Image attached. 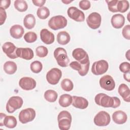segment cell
<instances>
[{
  "label": "cell",
  "mask_w": 130,
  "mask_h": 130,
  "mask_svg": "<svg viewBox=\"0 0 130 130\" xmlns=\"http://www.w3.org/2000/svg\"><path fill=\"white\" fill-rule=\"evenodd\" d=\"M20 87L25 90H30L36 86V82L35 79L28 77L21 78L19 81Z\"/></svg>",
  "instance_id": "cell-14"
},
{
  "label": "cell",
  "mask_w": 130,
  "mask_h": 130,
  "mask_svg": "<svg viewBox=\"0 0 130 130\" xmlns=\"http://www.w3.org/2000/svg\"><path fill=\"white\" fill-rule=\"evenodd\" d=\"M24 30V28L21 25L16 24L11 27L10 29V33L12 37L14 39H18L21 38L23 34Z\"/></svg>",
  "instance_id": "cell-20"
},
{
  "label": "cell",
  "mask_w": 130,
  "mask_h": 130,
  "mask_svg": "<svg viewBox=\"0 0 130 130\" xmlns=\"http://www.w3.org/2000/svg\"><path fill=\"white\" fill-rule=\"evenodd\" d=\"M69 66L73 70L77 71L78 72H79L81 69V64L77 61H74L71 62Z\"/></svg>",
  "instance_id": "cell-40"
},
{
  "label": "cell",
  "mask_w": 130,
  "mask_h": 130,
  "mask_svg": "<svg viewBox=\"0 0 130 130\" xmlns=\"http://www.w3.org/2000/svg\"><path fill=\"white\" fill-rule=\"evenodd\" d=\"M23 103L22 99L19 96H11L6 104L7 111L9 113L14 112L16 110L20 109Z\"/></svg>",
  "instance_id": "cell-5"
},
{
  "label": "cell",
  "mask_w": 130,
  "mask_h": 130,
  "mask_svg": "<svg viewBox=\"0 0 130 130\" xmlns=\"http://www.w3.org/2000/svg\"><path fill=\"white\" fill-rule=\"evenodd\" d=\"M109 68V64L105 60L95 61L92 64L91 72L95 75H100L105 73Z\"/></svg>",
  "instance_id": "cell-8"
},
{
  "label": "cell",
  "mask_w": 130,
  "mask_h": 130,
  "mask_svg": "<svg viewBox=\"0 0 130 130\" xmlns=\"http://www.w3.org/2000/svg\"><path fill=\"white\" fill-rule=\"evenodd\" d=\"M44 98L45 99L50 102V103H53L54 102L56 101V100H57L58 95L57 92L53 90H47L44 93Z\"/></svg>",
  "instance_id": "cell-28"
},
{
  "label": "cell",
  "mask_w": 130,
  "mask_h": 130,
  "mask_svg": "<svg viewBox=\"0 0 130 130\" xmlns=\"http://www.w3.org/2000/svg\"><path fill=\"white\" fill-rule=\"evenodd\" d=\"M0 15H1V17H0L1 24L0 25H2L5 22V20L7 18L6 12L5 11V10L2 7H0Z\"/></svg>",
  "instance_id": "cell-41"
},
{
  "label": "cell",
  "mask_w": 130,
  "mask_h": 130,
  "mask_svg": "<svg viewBox=\"0 0 130 130\" xmlns=\"http://www.w3.org/2000/svg\"><path fill=\"white\" fill-rule=\"evenodd\" d=\"M14 5L15 9L20 12L26 11L28 8L26 1L23 0H16L14 2Z\"/></svg>",
  "instance_id": "cell-30"
},
{
  "label": "cell",
  "mask_w": 130,
  "mask_h": 130,
  "mask_svg": "<svg viewBox=\"0 0 130 130\" xmlns=\"http://www.w3.org/2000/svg\"><path fill=\"white\" fill-rule=\"evenodd\" d=\"M118 91L120 95L124 101L129 102L130 90L127 85L124 83L121 84L118 87Z\"/></svg>",
  "instance_id": "cell-22"
},
{
  "label": "cell",
  "mask_w": 130,
  "mask_h": 130,
  "mask_svg": "<svg viewBox=\"0 0 130 130\" xmlns=\"http://www.w3.org/2000/svg\"><path fill=\"white\" fill-rule=\"evenodd\" d=\"M101 21V16L98 12H92L88 15L86 19L88 26L93 29H96L100 26Z\"/></svg>",
  "instance_id": "cell-10"
},
{
  "label": "cell",
  "mask_w": 130,
  "mask_h": 130,
  "mask_svg": "<svg viewBox=\"0 0 130 130\" xmlns=\"http://www.w3.org/2000/svg\"><path fill=\"white\" fill-rule=\"evenodd\" d=\"M123 37L127 39L130 40V25L129 24L125 25L122 30Z\"/></svg>",
  "instance_id": "cell-38"
},
{
  "label": "cell",
  "mask_w": 130,
  "mask_h": 130,
  "mask_svg": "<svg viewBox=\"0 0 130 130\" xmlns=\"http://www.w3.org/2000/svg\"><path fill=\"white\" fill-rule=\"evenodd\" d=\"M10 4H11L10 0H2L1 1L0 7H2L5 10L8 9L10 7Z\"/></svg>",
  "instance_id": "cell-42"
},
{
  "label": "cell",
  "mask_w": 130,
  "mask_h": 130,
  "mask_svg": "<svg viewBox=\"0 0 130 130\" xmlns=\"http://www.w3.org/2000/svg\"><path fill=\"white\" fill-rule=\"evenodd\" d=\"M4 71L9 75L14 74L17 71V65L15 62L12 61H8L4 64Z\"/></svg>",
  "instance_id": "cell-25"
},
{
  "label": "cell",
  "mask_w": 130,
  "mask_h": 130,
  "mask_svg": "<svg viewBox=\"0 0 130 130\" xmlns=\"http://www.w3.org/2000/svg\"><path fill=\"white\" fill-rule=\"evenodd\" d=\"M72 100V96L68 94H63L59 97V104L62 107H67L71 105Z\"/></svg>",
  "instance_id": "cell-26"
},
{
  "label": "cell",
  "mask_w": 130,
  "mask_h": 130,
  "mask_svg": "<svg viewBox=\"0 0 130 130\" xmlns=\"http://www.w3.org/2000/svg\"><path fill=\"white\" fill-rule=\"evenodd\" d=\"M24 39L27 43H34L37 41V35L33 31H29L24 35Z\"/></svg>",
  "instance_id": "cell-34"
},
{
  "label": "cell",
  "mask_w": 130,
  "mask_h": 130,
  "mask_svg": "<svg viewBox=\"0 0 130 130\" xmlns=\"http://www.w3.org/2000/svg\"><path fill=\"white\" fill-rule=\"evenodd\" d=\"M72 56L78 62L82 61L89 57L87 52L81 48L75 49L72 52Z\"/></svg>",
  "instance_id": "cell-21"
},
{
  "label": "cell",
  "mask_w": 130,
  "mask_h": 130,
  "mask_svg": "<svg viewBox=\"0 0 130 130\" xmlns=\"http://www.w3.org/2000/svg\"><path fill=\"white\" fill-rule=\"evenodd\" d=\"M95 103L105 108H116L120 105V100L116 96H110L107 94L100 93L96 94L94 98Z\"/></svg>",
  "instance_id": "cell-1"
},
{
  "label": "cell",
  "mask_w": 130,
  "mask_h": 130,
  "mask_svg": "<svg viewBox=\"0 0 130 130\" xmlns=\"http://www.w3.org/2000/svg\"><path fill=\"white\" fill-rule=\"evenodd\" d=\"M72 105L75 108L80 109H85L88 106V101L81 96H72Z\"/></svg>",
  "instance_id": "cell-17"
},
{
  "label": "cell",
  "mask_w": 130,
  "mask_h": 130,
  "mask_svg": "<svg viewBox=\"0 0 130 130\" xmlns=\"http://www.w3.org/2000/svg\"><path fill=\"white\" fill-rule=\"evenodd\" d=\"M106 2L107 3L108 9L111 12H117V5L118 2L117 0H113V1H106Z\"/></svg>",
  "instance_id": "cell-36"
},
{
  "label": "cell",
  "mask_w": 130,
  "mask_h": 130,
  "mask_svg": "<svg viewBox=\"0 0 130 130\" xmlns=\"http://www.w3.org/2000/svg\"><path fill=\"white\" fill-rule=\"evenodd\" d=\"M61 88L66 91H72L74 87L73 83L69 79H63L60 83Z\"/></svg>",
  "instance_id": "cell-31"
},
{
  "label": "cell",
  "mask_w": 130,
  "mask_h": 130,
  "mask_svg": "<svg viewBox=\"0 0 130 130\" xmlns=\"http://www.w3.org/2000/svg\"><path fill=\"white\" fill-rule=\"evenodd\" d=\"M110 114L104 111H101L96 114L93 119L94 124L99 126H107L110 122Z\"/></svg>",
  "instance_id": "cell-6"
},
{
  "label": "cell",
  "mask_w": 130,
  "mask_h": 130,
  "mask_svg": "<svg viewBox=\"0 0 130 130\" xmlns=\"http://www.w3.org/2000/svg\"><path fill=\"white\" fill-rule=\"evenodd\" d=\"M112 119L113 121L118 124H122L126 122L127 119L126 114L121 110L114 112L112 114Z\"/></svg>",
  "instance_id": "cell-19"
},
{
  "label": "cell",
  "mask_w": 130,
  "mask_h": 130,
  "mask_svg": "<svg viewBox=\"0 0 130 130\" xmlns=\"http://www.w3.org/2000/svg\"><path fill=\"white\" fill-rule=\"evenodd\" d=\"M62 76V72L58 68H52L46 74V79L48 82L51 85L57 84Z\"/></svg>",
  "instance_id": "cell-9"
},
{
  "label": "cell",
  "mask_w": 130,
  "mask_h": 130,
  "mask_svg": "<svg viewBox=\"0 0 130 130\" xmlns=\"http://www.w3.org/2000/svg\"><path fill=\"white\" fill-rule=\"evenodd\" d=\"M32 2L34 5L38 6V7H42L45 4L46 1H45V0H36V1L33 0V1H32Z\"/></svg>",
  "instance_id": "cell-43"
},
{
  "label": "cell",
  "mask_w": 130,
  "mask_h": 130,
  "mask_svg": "<svg viewBox=\"0 0 130 130\" xmlns=\"http://www.w3.org/2000/svg\"><path fill=\"white\" fill-rule=\"evenodd\" d=\"M57 41L60 45H67L70 41V36L67 31H61L57 35Z\"/></svg>",
  "instance_id": "cell-23"
},
{
  "label": "cell",
  "mask_w": 130,
  "mask_h": 130,
  "mask_svg": "<svg viewBox=\"0 0 130 130\" xmlns=\"http://www.w3.org/2000/svg\"><path fill=\"white\" fill-rule=\"evenodd\" d=\"M68 15L73 20L77 22H83L85 20L84 13L75 7H70L67 11Z\"/></svg>",
  "instance_id": "cell-12"
},
{
  "label": "cell",
  "mask_w": 130,
  "mask_h": 130,
  "mask_svg": "<svg viewBox=\"0 0 130 130\" xmlns=\"http://www.w3.org/2000/svg\"><path fill=\"white\" fill-rule=\"evenodd\" d=\"M119 70L123 73H126L130 71V63L128 62H123L119 65Z\"/></svg>",
  "instance_id": "cell-37"
},
{
  "label": "cell",
  "mask_w": 130,
  "mask_h": 130,
  "mask_svg": "<svg viewBox=\"0 0 130 130\" xmlns=\"http://www.w3.org/2000/svg\"><path fill=\"white\" fill-rule=\"evenodd\" d=\"M36 53L38 57L42 58L47 55L48 50L46 47L44 46H40L36 49Z\"/></svg>",
  "instance_id": "cell-35"
},
{
  "label": "cell",
  "mask_w": 130,
  "mask_h": 130,
  "mask_svg": "<svg viewBox=\"0 0 130 130\" xmlns=\"http://www.w3.org/2000/svg\"><path fill=\"white\" fill-rule=\"evenodd\" d=\"M67 25V19L63 16L57 15L51 17L48 21V26L53 30L63 28Z\"/></svg>",
  "instance_id": "cell-4"
},
{
  "label": "cell",
  "mask_w": 130,
  "mask_h": 130,
  "mask_svg": "<svg viewBox=\"0 0 130 130\" xmlns=\"http://www.w3.org/2000/svg\"><path fill=\"white\" fill-rule=\"evenodd\" d=\"M129 7V4L127 1H118L117 5V11L121 13H124L128 10Z\"/></svg>",
  "instance_id": "cell-32"
},
{
  "label": "cell",
  "mask_w": 130,
  "mask_h": 130,
  "mask_svg": "<svg viewBox=\"0 0 130 130\" xmlns=\"http://www.w3.org/2000/svg\"><path fill=\"white\" fill-rule=\"evenodd\" d=\"M54 56L58 64L61 67H67L69 64V58L66 50L61 47L56 48L54 51Z\"/></svg>",
  "instance_id": "cell-3"
},
{
  "label": "cell",
  "mask_w": 130,
  "mask_h": 130,
  "mask_svg": "<svg viewBox=\"0 0 130 130\" xmlns=\"http://www.w3.org/2000/svg\"><path fill=\"white\" fill-rule=\"evenodd\" d=\"M40 38L41 41L46 44L49 45L54 41V35L47 29H42L40 32Z\"/></svg>",
  "instance_id": "cell-16"
},
{
  "label": "cell",
  "mask_w": 130,
  "mask_h": 130,
  "mask_svg": "<svg viewBox=\"0 0 130 130\" xmlns=\"http://www.w3.org/2000/svg\"><path fill=\"white\" fill-rule=\"evenodd\" d=\"M23 24L27 29H30L34 28L36 24V18L34 15L31 14L26 15L23 19Z\"/></svg>",
  "instance_id": "cell-24"
},
{
  "label": "cell",
  "mask_w": 130,
  "mask_h": 130,
  "mask_svg": "<svg viewBox=\"0 0 130 130\" xmlns=\"http://www.w3.org/2000/svg\"><path fill=\"white\" fill-rule=\"evenodd\" d=\"M100 86L104 89L107 91L113 90L115 87V83L110 75H107L103 76L100 79Z\"/></svg>",
  "instance_id": "cell-11"
},
{
  "label": "cell",
  "mask_w": 130,
  "mask_h": 130,
  "mask_svg": "<svg viewBox=\"0 0 130 130\" xmlns=\"http://www.w3.org/2000/svg\"><path fill=\"white\" fill-rule=\"evenodd\" d=\"M79 5L80 8L83 10H88L91 7L90 2L87 0L81 1L79 2Z\"/></svg>",
  "instance_id": "cell-39"
},
{
  "label": "cell",
  "mask_w": 130,
  "mask_h": 130,
  "mask_svg": "<svg viewBox=\"0 0 130 130\" xmlns=\"http://www.w3.org/2000/svg\"><path fill=\"white\" fill-rule=\"evenodd\" d=\"M123 77L124 79L127 81L128 82H130V75H129V72L126 73H124L123 74Z\"/></svg>",
  "instance_id": "cell-44"
},
{
  "label": "cell",
  "mask_w": 130,
  "mask_h": 130,
  "mask_svg": "<svg viewBox=\"0 0 130 130\" xmlns=\"http://www.w3.org/2000/svg\"><path fill=\"white\" fill-rule=\"evenodd\" d=\"M62 2L63 3H64L65 4H68L69 3H71L72 1H62Z\"/></svg>",
  "instance_id": "cell-46"
},
{
  "label": "cell",
  "mask_w": 130,
  "mask_h": 130,
  "mask_svg": "<svg viewBox=\"0 0 130 130\" xmlns=\"http://www.w3.org/2000/svg\"><path fill=\"white\" fill-rule=\"evenodd\" d=\"M4 125L9 128H13L16 127L17 122L16 118L13 116H6L3 122Z\"/></svg>",
  "instance_id": "cell-27"
},
{
  "label": "cell",
  "mask_w": 130,
  "mask_h": 130,
  "mask_svg": "<svg viewBox=\"0 0 130 130\" xmlns=\"http://www.w3.org/2000/svg\"><path fill=\"white\" fill-rule=\"evenodd\" d=\"M37 15L40 19H45L50 15V11L46 7H40L37 10Z\"/></svg>",
  "instance_id": "cell-29"
},
{
  "label": "cell",
  "mask_w": 130,
  "mask_h": 130,
  "mask_svg": "<svg viewBox=\"0 0 130 130\" xmlns=\"http://www.w3.org/2000/svg\"><path fill=\"white\" fill-rule=\"evenodd\" d=\"M35 110L31 108L21 110L19 114V120L23 124L32 121L36 117Z\"/></svg>",
  "instance_id": "cell-7"
},
{
  "label": "cell",
  "mask_w": 130,
  "mask_h": 130,
  "mask_svg": "<svg viewBox=\"0 0 130 130\" xmlns=\"http://www.w3.org/2000/svg\"><path fill=\"white\" fill-rule=\"evenodd\" d=\"M30 68L33 73L38 74L42 71L43 69V65L40 61L36 60L31 63Z\"/></svg>",
  "instance_id": "cell-33"
},
{
  "label": "cell",
  "mask_w": 130,
  "mask_h": 130,
  "mask_svg": "<svg viewBox=\"0 0 130 130\" xmlns=\"http://www.w3.org/2000/svg\"><path fill=\"white\" fill-rule=\"evenodd\" d=\"M57 121L60 129L68 130L71 127L72 116L68 111H62L58 115Z\"/></svg>",
  "instance_id": "cell-2"
},
{
  "label": "cell",
  "mask_w": 130,
  "mask_h": 130,
  "mask_svg": "<svg viewBox=\"0 0 130 130\" xmlns=\"http://www.w3.org/2000/svg\"><path fill=\"white\" fill-rule=\"evenodd\" d=\"M6 116H7V115L5 114L1 113V118H0V119H1V124H0L1 126H2L4 125L3 122H4V120L5 117H6Z\"/></svg>",
  "instance_id": "cell-45"
},
{
  "label": "cell",
  "mask_w": 130,
  "mask_h": 130,
  "mask_svg": "<svg viewBox=\"0 0 130 130\" xmlns=\"http://www.w3.org/2000/svg\"><path fill=\"white\" fill-rule=\"evenodd\" d=\"M2 49L3 52L10 58L15 59L18 58L16 53L17 48L13 43L10 42L5 43L2 46Z\"/></svg>",
  "instance_id": "cell-13"
},
{
  "label": "cell",
  "mask_w": 130,
  "mask_h": 130,
  "mask_svg": "<svg viewBox=\"0 0 130 130\" xmlns=\"http://www.w3.org/2000/svg\"><path fill=\"white\" fill-rule=\"evenodd\" d=\"M111 22L112 26L116 29L121 28L124 24L125 18L122 14H117L112 16Z\"/></svg>",
  "instance_id": "cell-18"
},
{
  "label": "cell",
  "mask_w": 130,
  "mask_h": 130,
  "mask_svg": "<svg viewBox=\"0 0 130 130\" xmlns=\"http://www.w3.org/2000/svg\"><path fill=\"white\" fill-rule=\"evenodd\" d=\"M16 53L18 57L25 60H30L34 56V52L30 48H17Z\"/></svg>",
  "instance_id": "cell-15"
}]
</instances>
